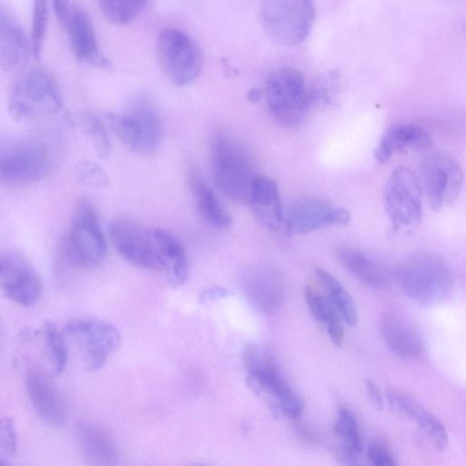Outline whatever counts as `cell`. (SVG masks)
Instances as JSON below:
<instances>
[{"instance_id": "cell-1", "label": "cell", "mask_w": 466, "mask_h": 466, "mask_svg": "<svg viewBox=\"0 0 466 466\" xmlns=\"http://www.w3.org/2000/svg\"><path fill=\"white\" fill-rule=\"evenodd\" d=\"M243 362L248 385L275 415L297 419L302 414V400L285 380L267 349L258 344L247 345Z\"/></svg>"}, {"instance_id": "cell-2", "label": "cell", "mask_w": 466, "mask_h": 466, "mask_svg": "<svg viewBox=\"0 0 466 466\" xmlns=\"http://www.w3.org/2000/svg\"><path fill=\"white\" fill-rule=\"evenodd\" d=\"M398 281L414 301L433 305L451 292L454 278L450 264L438 254L420 251L408 255L398 265Z\"/></svg>"}, {"instance_id": "cell-3", "label": "cell", "mask_w": 466, "mask_h": 466, "mask_svg": "<svg viewBox=\"0 0 466 466\" xmlns=\"http://www.w3.org/2000/svg\"><path fill=\"white\" fill-rule=\"evenodd\" d=\"M214 179L218 189L237 203H248L258 174L244 147L225 133L211 140Z\"/></svg>"}, {"instance_id": "cell-4", "label": "cell", "mask_w": 466, "mask_h": 466, "mask_svg": "<svg viewBox=\"0 0 466 466\" xmlns=\"http://www.w3.org/2000/svg\"><path fill=\"white\" fill-rule=\"evenodd\" d=\"M116 137L136 154L148 156L160 147L163 128L156 108L146 97H138L120 114L106 116Z\"/></svg>"}, {"instance_id": "cell-5", "label": "cell", "mask_w": 466, "mask_h": 466, "mask_svg": "<svg viewBox=\"0 0 466 466\" xmlns=\"http://www.w3.org/2000/svg\"><path fill=\"white\" fill-rule=\"evenodd\" d=\"M63 106V98L54 76L41 68L22 74L14 84L8 108L16 120L56 114Z\"/></svg>"}, {"instance_id": "cell-6", "label": "cell", "mask_w": 466, "mask_h": 466, "mask_svg": "<svg viewBox=\"0 0 466 466\" xmlns=\"http://www.w3.org/2000/svg\"><path fill=\"white\" fill-rule=\"evenodd\" d=\"M313 0H261L263 29L276 43L295 46L309 35L314 21Z\"/></svg>"}, {"instance_id": "cell-7", "label": "cell", "mask_w": 466, "mask_h": 466, "mask_svg": "<svg viewBox=\"0 0 466 466\" xmlns=\"http://www.w3.org/2000/svg\"><path fill=\"white\" fill-rule=\"evenodd\" d=\"M265 96L271 115L285 127L299 125L311 106L304 76L289 67L279 69L268 77Z\"/></svg>"}, {"instance_id": "cell-8", "label": "cell", "mask_w": 466, "mask_h": 466, "mask_svg": "<svg viewBox=\"0 0 466 466\" xmlns=\"http://www.w3.org/2000/svg\"><path fill=\"white\" fill-rule=\"evenodd\" d=\"M159 66L170 82L178 86L193 83L203 67V55L198 44L177 28H165L157 40Z\"/></svg>"}, {"instance_id": "cell-9", "label": "cell", "mask_w": 466, "mask_h": 466, "mask_svg": "<svg viewBox=\"0 0 466 466\" xmlns=\"http://www.w3.org/2000/svg\"><path fill=\"white\" fill-rule=\"evenodd\" d=\"M50 158L45 147L29 138L0 141V182L9 186L32 184L45 178Z\"/></svg>"}, {"instance_id": "cell-10", "label": "cell", "mask_w": 466, "mask_h": 466, "mask_svg": "<svg viewBox=\"0 0 466 466\" xmlns=\"http://www.w3.org/2000/svg\"><path fill=\"white\" fill-rule=\"evenodd\" d=\"M106 253V242L94 206L77 203L66 240V255L70 263L81 268L99 265Z\"/></svg>"}, {"instance_id": "cell-11", "label": "cell", "mask_w": 466, "mask_h": 466, "mask_svg": "<svg viewBox=\"0 0 466 466\" xmlns=\"http://www.w3.org/2000/svg\"><path fill=\"white\" fill-rule=\"evenodd\" d=\"M420 182L431 208L440 211L459 197L463 184L462 169L449 154L431 151L421 161Z\"/></svg>"}, {"instance_id": "cell-12", "label": "cell", "mask_w": 466, "mask_h": 466, "mask_svg": "<svg viewBox=\"0 0 466 466\" xmlns=\"http://www.w3.org/2000/svg\"><path fill=\"white\" fill-rule=\"evenodd\" d=\"M384 204L392 228L406 229L420 222L422 214V188L420 178L406 167L390 174L384 188Z\"/></svg>"}, {"instance_id": "cell-13", "label": "cell", "mask_w": 466, "mask_h": 466, "mask_svg": "<svg viewBox=\"0 0 466 466\" xmlns=\"http://www.w3.org/2000/svg\"><path fill=\"white\" fill-rule=\"evenodd\" d=\"M80 350L88 370L101 369L119 347L120 335L111 324L95 318H77L68 321L64 329Z\"/></svg>"}, {"instance_id": "cell-14", "label": "cell", "mask_w": 466, "mask_h": 466, "mask_svg": "<svg viewBox=\"0 0 466 466\" xmlns=\"http://www.w3.org/2000/svg\"><path fill=\"white\" fill-rule=\"evenodd\" d=\"M0 289L15 303L30 307L42 296L43 283L30 260L18 251L0 252Z\"/></svg>"}, {"instance_id": "cell-15", "label": "cell", "mask_w": 466, "mask_h": 466, "mask_svg": "<svg viewBox=\"0 0 466 466\" xmlns=\"http://www.w3.org/2000/svg\"><path fill=\"white\" fill-rule=\"evenodd\" d=\"M350 213L315 196H302L289 206L285 218L290 233L306 234L333 225H346Z\"/></svg>"}, {"instance_id": "cell-16", "label": "cell", "mask_w": 466, "mask_h": 466, "mask_svg": "<svg viewBox=\"0 0 466 466\" xmlns=\"http://www.w3.org/2000/svg\"><path fill=\"white\" fill-rule=\"evenodd\" d=\"M109 236L117 252L129 263L160 270L151 231L127 218H117L109 225Z\"/></svg>"}, {"instance_id": "cell-17", "label": "cell", "mask_w": 466, "mask_h": 466, "mask_svg": "<svg viewBox=\"0 0 466 466\" xmlns=\"http://www.w3.org/2000/svg\"><path fill=\"white\" fill-rule=\"evenodd\" d=\"M25 390L39 419L50 427H61L66 418L63 397L52 378L41 368L31 365L25 372Z\"/></svg>"}, {"instance_id": "cell-18", "label": "cell", "mask_w": 466, "mask_h": 466, "mask_svg": "<svg viewBox=\"0 0 466 466\" xmlns=\"http://www.w3.org/2000/svg\"><path fill=\"white\" fill-rule=\"evenodd\" d=\"M380 332L389 350L400 358L417 359L425 351L420 330L399 309H388L382 313Z\"/></svg>"}, {"instance_id": "cell-19", "label": "cell", "mask_w": 466, "mask_h": 466, "mask_svg": "<svg viewBox=\"0 0 466 466\" xmlns=\"http://www.w3.org/2000/svg\"><path fill=\"white\" fill-rule=\"evenodd\" d=\"M33 56L31 39L14 12L0 1V66L11 71Z\"/></svg>"}, {"instance_id": "cell-20", "label": "cell", "mask_w": 466, "mask_h": 466, "mask_svg": "<svg viewBox=\"0 0 466 466\" xmlns=\"http://www.w3.org/2000/svg\"><path fill=\"white\" fill-rule=\"evenodd\" d=\"M65 26L71 50L76 59L96 66L108 65L107 59L99 49L91 18L85 10L72 8Z\"/></svg>"}, {"instance_id": "cell-21", "label": "cell", "mask_w": 466, "mask_h": 466, "mask_svg": "<svg viewBox=\"0 0 466 466\" xmlns=\"http://www.w3.org/2000/svg\"><path fill=\"white\" fill-rule=\"evenodd\" d=\"M243 289L250 303L264 313L276 311L284 299L281 278L266 267L251 268L244 277Z\"/></svg>"}, {"instance_id": "cell-22", "label": "cell", "mask_w": 466, "mask_h": 466, "mask_svg": "<svg viewBox=\"0 0 466 466\" xmlns=\"http://www.w3.org/2000/svg\"><path fill=\"white\" fill-rule=\"evenodd\" d=\"M386 395L390 406L415 422L437 449L446 448L449 442L448 433L443 424L436 417L402 391L390 389L387 390Z\"/></svg>"}, {"instance_id": "cell-23", "label": "cell", "mask_w": 466, "mask_h": 466, "mask_svg": "<svg viewBox=\"0 0 466 466\" xmlns=\"http://www.w3.org/2000/svg\"><path fill=\"white\" fill-rule=\"evenodd\" d=\"M160 270L166 271L175 287L183 285L188 277L189 262L186 248L180 240L167 230H151Z\"/></svg>"}, {"instance_id": "cell-24", "label": "cell", "mask_w": 466, "mask_h": 466, "mask_svg": "<svg viewBox=\"0 0 466 466\" xmlns=\"http://www.w3.org/2000/svg\"><path fill=\"white\" fill-rule=\"evenodd\" d=\"M430 133L413 124H397L385 130L375 149L374 157L383 164L393 155L409 149H423L431 146Z\"/></svg>"}, {"instance_id": "cell-25", "label": "cell", "mask_w": 466, "mask_h": 466, "mask_svg": "<svg viewBox=\"0 0 466 466\" xmlns=\"http://www.w3.org/2000/svg\"><path fill=\"white\" fill-rule=\"evenodd\" d=\"M336 253L340 264L363 285L380 289L390 284L388 269L364 251L350 246H341Z\"/></svg>"}, {"instance_id": "cell-26", "label": "cell", "mask_w": 466, "mask_h": 466, "mask_svg": "<svg viewBox=\"0 0 466 466\" xmlns=\"http://www.w3.org/2000/svg\"><path fill=\"white\" fill-rule=\"evenodd\" d=\"M248 204L258 221L270 230H276L283 221V211L277 184L271 178L257 176Z\"/></svg>"}, {"instance_id": "cell-27", "label": "cell", "mask_w": 466, "mask_h": 466, "mask_svg": "<svg viewBox=\"0 0 466 466\" xmlns=\"http://www.w3.org/2000/svg\"><path fill=\"white\" fill-rule=\"evenodd\" d=\"M80 450L89 463L110 466L116 463L119 455L110 435L93 423L81 424L77 429Z\"/></svg>"}, {"instance_id": "cell-28", "label": "cell", "mask_w": 466, "mask_h": 466, "mask_svg": "<svg viewBox=\"0 0 466 466\" xmlns=\"http://www.w3.org/2000/svg\"><path fill=\"white\" fill-rule=\"evenodd\" d=\"M335 434L341 440L337 450L338 458L348 464H355L362 451V439L355 415L347 408L338 410L334 421Z\"/></svg>"}, {"instance_id": "cell-29", "label": "cell", "mask_w": 466, "mask_h": 466, "mask_svg": "<svg viewBox=\"0 0 466 466\" xmlns=\"http://www.w3.org/2000/svg\"><path fill=\"white\" fill-rule=\"evenodd\" d=\"M190 186L199 214L213 228L227 229L232 218L213 189L197 174H192Z\"/></svg>"}, {"instance_id": "cell-30", "label": "cell", "mask_w": 466, "mask_h": 466, "mask_svg": "<svg viewBox=\"0 0 466 466\" xmlns=\"http://www.w3.org/2000/svg\"><path fill=\"white\" fill-rule=\"evenodd\" d=\"M305 300L313 318L326 329L331 341L341 346L344 329L341 318L327 297L317 289L307 286L304 291Z\"/></svg>"}, {"instance_id": "cell-31", "label": "cell", "mask_w": 466, "mask_h": 466, "mask_svg": "<svg viewBox=\"0 0 466 466\" xmlns=\"http://www.w3.org/2000/svg\"><path fill=\"white\" fill-rule=\"evenodd\" d=\"M316 276L321 283L325 296L335 308L341 319L350 326L358 321V312L352 297L343 285L329 272L316 268Z\"/></svg>"}, {"instance_id": "cell-32", "label": "cell", "mask_w": 466, "mask_h": 466, "mask_svg": "<svg viewBox=\"0 0 466 466\" xmlns=\"http://www.w3.org/2000/svg\"><path fill=\"white\" fill-rule=\"evenodd\" d=\"M148 0H99L101 11L111 23L126 25L145 9Z\"/></svg>"}, {"instance_id": "cell-33", "label": "cell", "mask_w": 466, "mask_h": 466, "mask_svg": "<svg viewBox=\"0 0 466 466\" xmlns=\"http://www.w3.org/2000/svg\"><path fill=\"white\" fill-rule=\"evenodd\" d=\"M43 335L50 363L56 375L61 374L67 363L68 351L63 331L52 321H46Z\"/></svg>"}, {"instance_id": "cell-34", "label": "cell", "mask_w": 466, "mask_h": 466, "mask_svg": "<svg viewBox=\"0 0 466 466\" xmlns=\"http://www.w3.org/2000/svg\"><path fill=\"white\" fill-rule=\"evenodd\" d=\"M81 128L92 140L94 148L100 157H106L111 150V144L106 124L96 115H86L81 119Z\"/></svg>"}, {"instance_id": "cell-35", "label": "cell", "mask_w": 466, "mask_h": 466, "mask_svg": "<svg viewBox=\"0 0 466 466\" xmlns=\"http://www.w3.org/2000/svg\"><path fill=\"white\" fill-rule=\"evenodd\" d=\"M47 3L46 0H33L31 45L33 56L39 58L45 40L47 24Z\"/></svg>"}, {"instance_id": "cell-36", "label": "cell", "mask_w": 466, "mask_h": 466, "mask_svg": "<svg viewBox=\"0 0 466 466\" xmlns=\"http://www.w3.org/2000/svg\"><path fill=\"white\" fill-rule=\"evenodd\" d=\"M76 175L80 183L93 188H102L109 183L104 168L90 160L79 162L76 167Z\"/></svg>"}, {"instance_id": "cell-37", "label": "cell", "mask_w": 466, "mask_h": 466, "mask_svg": "<svg viewBox=\"0 0 466 466\" xmlns=\"http://www.w3.org/2000/svg\"><path fill=\"white\" fill-rule=\"evenodd\" d=\"M17 451V435L14 422L9 418L0 419V451L5 458H12Z\"/></svg>"}, {"instance_id": "cell-38", "label": "cell", "mask_w": 466, "mask_h": 466, "mask_svg": "<svg viewBox=\"0 0 466 466\" xmlns=\"http://www.w3.org/2000/svg\"><path fill=\"white\" fill-rule=\"evenodd\" d=\"M367 457L370 463L377 466H390L396 463L390 450L380 441L370 444L367 450Z\"/></svg>"}, {"instance_id": "cell-39", "label": "cell", "mask_w": 466, "mask_h": 466, "mask_svg": "<svg viewBox=\"0 0 466 466\" xmlns=\"http://www.w3.org/2000/svg\"><path fill=\"white\" fill-rule=\"evenodd\" d=\"M70 1L71 0H52L54 12L59 22L64 25L72 9Z\"/></svg>"}, {"instance_id": "cell-40", "label": "cell", "mask_w": 466, "mask_h": 466, "mask_svg": "<svg viewBox=\"0 0 466 466\" xmlns=\"http://www.w3.org/2000/svg\"><path fill=\"white\" fill-rule=\"evenodd\" d=\"M366 390L370 399L378 409L383 407V398L378 386L372 380L366 381Z\"/></svg>"}, {"instance_id": "cell-41", "label": "cell", "mask_w": 466, "mask_h": 466, "mask_svg": "<svg viewBox=\"0 0 466 466\" xmlns=\"http://www.w3.org/2000/svg\"><path fill=\"white\" fill-rule=\"evenodd\" d=\"M227 294L228 291L222 288H213L204 292L202 299H214Z\"/></svg>"}, {"instance_id": "cell-42", "label": "cell", "mask_w": 466, "mask_h": 466, "mask_svg": "<svg viewBox=\"0 0 466 466\" xmlns=\"http://www.w3.org/2000/svg\"><path fill=\"white\" fill-rule=\"evenodd\" d=\"M261 92L257 88L250 89L247 95V98L250 102H257L258 100H259Z\"/></svg>"}, {"instance_id": "cell-43", "label": "cell", "mask_w": 466, "mask_h": 466, "mask_svg": "<svg viewBox=\"0 0 466 466\" xmlns=\"http://www.w3.org/2000/svg\"><path fill=\"white\" fill-rule=\"evenodd\" d=\"M0 464H4V462L0 461Z\"/></svg>"}]
</instances>
